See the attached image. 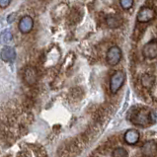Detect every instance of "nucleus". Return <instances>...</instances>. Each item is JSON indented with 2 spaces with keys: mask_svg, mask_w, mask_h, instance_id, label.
Wrapping results in <instances>:
<instances>
[{
  "mask_svg": "<svg viewBox=\"0 0 157 157\" xmlns=\"http://www.w3.org/2000/svg\"><path fill=\"white\" fill-rule=\"evenodd\" d=\"M125 80V74L123 71L118 70L112 75L110 80V90L113 94H116L118 92L124 83Z\"/></svg>",
  "mask_w": 157,
  "mask_h": 157,
  "instance_id": "1",
  "label": "nucleus"
},
{
  "mask_svg": "<svg viewBox=\"0 0 157 157\" xmlns=\"http://www.w3.org/2000/svg\"><path fill=\"white\" fill-rule=\"evenodd\" d=\"M121 58H122V51H121V48L119 47L114 46L108 50L106 55V59L110 65L112 66L117 65L121 61Z\"/></svg>",
  "mask_w": 157,
  "mask_h": 157,
  "instance_id": "2",
  "label": "nucleus"
},
{
  "mask_svg": "<svg viewBox=\"0 0 157 157\" xmlns=\"http://www.w3.org/2000/svg\"><path fill=\"white\" fill-rule=\"evenodd\" d=\"M155 18V11L151 7L143 6L137 13L136 20L138 23H147Z\"/></svg>",
  "mask_w": 157,
  "mask_h": 157,
  "instance_id": "3",
  "label": "nucleus"
},
{
  "mask_svg": "<svg viewBox=\"0 0 157 157\" xmlns=\"http://www.w3.org/2000/svg\"><path fill=\"white\" fill-rule=\"evenodd\" d=\"M143 56L148 59H154L157 57V42L156 40H152L144 44L142 48Z\"/></svg>",
  "mask_w": 157,
  "mask_h": 157,
  "instance_id": "4",
  "label": "nucleus"
},
{
  "mask_svg": "<svg viewBox=\"0 0 157 157\" xmlns=\"http://www.w3.org/2000/svg\"><path fill=\"white\" fill-rule=\"evenodd\" d=\"M33 27H34V21L33 18L30 16H25L23 18H21L19 24H18V28H19L22 34L30 33L33 30Z\"/></svg>",
  "mask_w": 157,
  "mask_h": 157,
  "instance_id": "5",
  "label": "nucleus"
},
{
  "mask_svg": "<svg viewBox=\"0 0 157 157\" xmlns=\"http://www.w3.org/2000/svg\"><path fill=\"white\" fill-rule=\"evenodd\" d=\"M38 79V72L37 69L33 66H28L24 71V80L28 85H34L37 82Z\"/></svg>",
  "mask_w": 157,
  "mask_h": 157,
  "instance_id": "6",
  "label": "nucleus"
},
{
  "mask_svg": "<svg viewBox=\"0 0 157 157\" xmlns=\"http://www.w3.org/2000/svg\"><path fill=\"white\" fill-rule=\"evenodd\" d=\"M0 57L5 62H12V61H14L16 58V52L13 48L6 46L1 50Z\"/></svg>",
  "mask_w": 157,
  "mask_h": 157,
  "instance_id": "7",
  "label": "nucleus"
},
{
  "mask_svg": "<svg viewBox=\"0 0 157 157\" xmlns=\"http://www.w3.org/2000/svg\"><path fill=\"white\" fill-rule=\"evenodd\" d=\"M148 114L145 110H141L140 112H137L136 114H134L132 117V122L136 124L140 125H145L147 124H149V119H148Z\"/></svg>",
  "mask_w": 157,
  "mask_h": 157,
  "instance_id": "8",
  "label": "nucleus"
},
{
  "mask_svg": "<svg viewBox=\"0 0 157 157\" xmlns=\"http://www.w3.org/2000/svg\"><path fill=\"white\" fill-rule=\"evenodd\" d=\"M124 141L129 145H133L138 142L140 140V132L136 129H128V132H125L124 136Z\"/></svg>",
  "mask_w": 157,
  "mask_h": 157,
  "instance_id": "9",
  "label": "nucleus"
},
{
  "mask_svg": "<svg viewBox=\"0 0 157 157\" xmlns=\"http://www.w3.org/2000/svg\"><path fill=\"white\" fill-rule=\"evenodd\" d=\"M106 24L109 28H119L123 24V19L120 15H109L106 18Z\"/></svg>",
  "mask_w": 157,
  "mask_h": 157,
  "instance_id": "10",
  "label": "nucleus"
},
{
  "mask_svg": "<svg viewBox=\"0 0 157 157\" xmlns=\"http://www.w3.org/2000/svg\"><path fill=\"white\" fill-rule=\"evenodd\" d=\"M141 83L143 85V87H145L147 89L152 88V86H153L154 83H155L154 76L151 75V74H148V73L144 74L141 78Z\"/></svg>",
  "mask_w": 157,
  "mask_h": 157,
  "instance_id": "11",
  "label": "nucleus"
},
{
  "mask_svg": "<svg viewBox=\"0 0 157 157\" xmlns=\"http://www.w3.org/2000/svg\"><path fill=\"white\" fill-rule=\"evenodd\" d=\"M13 40V36L10 30H4L0 35V43L3 44H9Z\"/></svg>",
  "mask_w": 157,
  "mask_h": 157,
  "instance_id": "12",
  "label": "nucleus"
},
{
  "mask_svg": "<svg viewBox=\"0 0 157 157\" xmlns=\"http://www.w3.org/2000/svg\"><path fill=\"white\" fill-rule=\"evenodd\" d=\"M142 150L144 151V153L146 155H152V154H155L156 152V146H155V142L154 141H149V142H146L144 146H143Z\"/></svg>",
  "mask_w": 157,
  "mask_h": 157,
  "instance_id": "13",
  "label": "nucleus"
},
{
  "mask_svg": "<svg viewBox=\"0 0 157 157\" xmlns=\"http://www.w3.org/2000/svg\"><path fill=\"white\" fill-rule=\"evenodd\" d=\"M112 155H113V157H128V151L124 147H117L114 149Z\"/></svg>",
  "mask_w": 157,
  "mask_h": 157,
  "instance_id": "14",
  "label": "nucleus"
},
{
  "mask_svg": "<svg viewBox=\"0 0 157 157\" xmlns=\"http://www.w3.org/2000/svg\"><path fill=\"white\" fill-rule=\"evenodd\" d=\"M120 4L123 9L124 10H128L133 5V0H120Z\"/></svg>",
  "mask_w": 157,
  "mask_h": 157,
  "instance_id": "15",
  "label": "nucleus"
},
{
  "mask_svg": "<svg viewBox=\"0 0 157 157\" xmlns=\"http://www.w3.org/2000/svg\"><path fill=\"white\" fill-rule=\"evenodd\" d=\"M148 119H149V124H156V111L155 110L151 111L148 114Z\"/></svg>",
  "mask_w": 157,
  "mask_h": 157,
  "instance_id": "16",
  "label": "nucleus"
},
{
  "mask_svg": "<svg viewBox=\"0 0 157 157\" xmlns=\"http://www.w3.org/2000/svg\"><path fill=\"white\" fill-rule=\"evenodd\" d=\"M11 0H0V7L1 8H6L9 4H10Z\"/></svg>",
  "mask_w": 157,
  "mask_h": 157,
  "instance_id": "17",
  "label": "nucleus"
},
{
  "mask_svg": "<svg viewBox=\"0 0 157 157\" xmlns=\"http://www.w3.org/2000/svg\"><path fill=\"white\" fill-rule=\"evenodd\" d=\"M15 17H16V13H11L10 15H8L7 22H8V23H12V22H14Z\"/></svg>",
  "mask_w": 157,
  "mask_h": 157,
  "instance_id": "18",
  "label": "nucleus"
}]
</instances>
